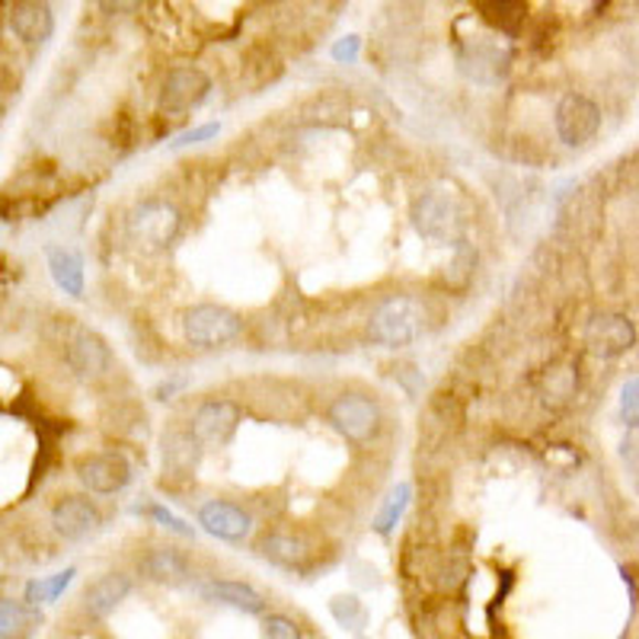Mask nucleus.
Instances as JSON below:
<instances>
[{"label":"nucleus","instance_id":"9","mask_svg":"<svg viewBox=\"0 0 639 639\" xmlns=\"http://www.w3.org/2000/svg\"><path fill=\"white\" fill-rule=\"evenodd\" d=\"M212 90V81L205 71L199 67H173L163 81V90H160V113L167 116H180L189 113L192 106H199Z\"/></svg>","mask_w":639,"mask_h":639},{"label":"nucleus","instance_id":"2","mask_svg":"<svg viewBox=\"0 0 639 639\" xmlns=\"http://www.w3.org/2000/svg\"><path fill=\"white\" fill-rule=\"evenodd\" d=\"M413 224L416 231L435 241V244H460V231H464V212L457 202L455 192L448 189H432L423 192L413 202Z\"/></svg>","mask_w":639,"mask_h":639},{"label":"nucleus","instance_id":"18","mask_svg":"<svg viewBox=\"0 0 639 639\" xmlns=\"http://www.w3.org/2000/svg\"><path fill=\"white\" fill-rule=\"evenodd\" d=\"M49 273L55 278V285L71 298H84V263L74 249L64 246H49Z\"/></svg>","mask_w":639,"mask_h":639},{"label":"nucleus","instance_id":"16","mask_svg":"<svg viewBox=\"0 0 639 639\" xmlns=\"http://www.w3.org/2000/svg\"><path fill=\"white\" fill-rule=\"evenodd\" d=\"M128 592H131V578L125 576V573H106V576L96 578L93 585H87L84 610L90 617H96V620H103V617H109L113 610L123 605Z\"/></svg>","mask_w":639,"mask_h":639},{"label":"nucleus","instance_id":"30","mask_svg":"<svg viewBox=\"0 0 639 639\" xmlns=\"http://www.w3.org/2000/svg\"><path fill=\"white\" fill-rule=\"evenodd\" d=\"M221 131V125L209 123V125H199V128H192V131H183L177 141H173V148H189V145H202V141H209Z\"/></svg>","mask_w":639,"mask_h":639},{"label":"nucleus","instance_id":"21","mask_svg":"<svg viewBox=\"0 0 639 639\" xmlns=\"http://www.w3.org/2000/svg\"><path fill=\"white\" fill-rule=\"evenodd\" d=\"M477 10L489 30L499 35H518L528 20V3H518V0H480Z\"/></svg>","mask_w":639,"mask_h":639},{"label":"nucleus","instance_id":"24","mask_svg":"<svg viewBox=\"0 0 639 639\" xmlns=\"http://www.w3.org/2000/svg\"><path fill=\"white\" fill-rule=\"evenodd\" d=\"M409 496H413V489H409V483H400V487L387 496V502H384V509L377 512V518H374V531L377 534H391L396 528V521L403 518V512H406V505H409Z\"/></svg>","mask_w":639,"mask_h":639},{"label":"nucleus","instance_id":"26","mask_svg":"<svg viewBox=\"0 0 639 639\" xmlns=\"http://www.w3.org/2000/svg\"><path fill=\"white\" fill-rule=\"evenodd\" d=\"M26 624H30L26 608L20 601H13V598H3V605H0V637L17 639L26 630Z\"/></svg>","mask_w":639,"mask_h":639},{"label":"nucleus","instance_id":"22","mask_svg":"<svg viewBox=\"0 0 639 639\" xmlns=\"http://www.w3.org/2000/svg\"><path fill=\"white\" fill-rule=\"evenodd\" d=\"M163 464L170 473H189L199 464V441L192 432H170L163 438Z\"/></svg>","mask_w":639,"mask_h":639},{"label":"nucleus","instance_id":"17","mask_svg":"<svg viewBox=\"0 0 639 639\" xmlns=\"http://www.w3.org/2000/svg\"><path fill=\"white\" fill-rule=\"evenodd\" d=\"M138 569L148 582H157V585H180L189 576V560L180 550L153 547L138 560Z\"/></svg>","mask_w":639,"mask_h":639},{"label":"nucleus","instance_id":"6","mask_svg":"<svg viewBox=\"0 0 639 639\" xmlns=\"http://www.w3.org/2000/svg\"><path fill=\"white\" fill-rule=\"evenodd\" d=\"M327 423L349 441L365 445L381 428V409L365 394H339L327 409Z\"/></svg>","mask_w":639,"mask_h":639},{"label":"nucleus","instance_id":"29","mask_svg":"<svg viewBox=\"0 0 639 639\" xmlns=\"http://www.w3.org/2000/svg\"><path fill=\"white\" fill-rule=\"evenodd\" d=\"M148 515L157 521V524H163L167 531H173V534H180V537H192V528L185 524L183 518H177L170 509H163V505H151L148 509Z\"/></svg>","mask_w":639,"mask_h":639},{"label":"nucleus","instance_id":"7","mask_svg":"<svg viewBox=\"0 0 639 639\" xmlns=\"http://www.w3.org/2000/svg\"><path fill=\"white\" fill-rule=\"evenodd\" d=\"M553 125H556V135L566 148H582L588 145L598 128H601V109L595 106V99L582 96V93H566L560 103H556V113H553Z\"/></svg>","mask_w":639,"mask_h":639},{"label":"nucleus","instance_id":"3","mask_svg":"<svg viewBox=\"0 0 639 639\" xmlns=\"http://www.w3.org/2000/svg\"><path fill=\"white\" fill-rule=\"evenodd\" d=\"M457 62L467 77H473L480 84H496L505 77L512 52L499 39V32H483V35H470V39L457 42Z\"/></svg>","mask_w":639,"mask_h":639},{"label":"nucleus","instance_id":"23","mask_svg":"<svg viewBox=\"0 0 639 639\" xmlns=\"http://www.w3.org/2000/svg\"><path fill=\"white\" fill-rule=\"evenodd\" d=\"M77 576V569H64L58 576L52 578H39V582H30L26 585V605H49V601H58V595H62L64 588L74 582Z\"/></svg>","mask_w":639,"mask_h":639},{"label":"nucleus","instance_id":"15","mask_svg":"<svg viewBox=\"0 0 639 639\" xmlns=\"http://www.w3.org/2000/svg\"><path fill=\"white\" fill-rule=\"evenodd\" d=\"M10 30L17 39H23L26 45H39L45 39H52L55 32V17L49 3H35V0H20L10 7Z\"/></svg>","mask_w":639,"mask_h":639},{"label":"nucleus","instance_id":"19","mask_svg":"<svg viewBox=\"0 0 639 639\" xmlns=\"http://www.w3.org/2000/svg\"><path fill=\"white\" fill-rule=\"evenodd\" d=\"M202 595L209 601H221V605H231V608L244 610V614H263L266 610V601L256 588H249L244 582H231V578H217V582H209L202 588Z\"/></svg>","mask_w":639,"mask_h":639},{"label":"nucleus","instance_id":"13","mask_svg":"<svg viewBox=\"0 0 639 639\" xmlns=\"http://www.w3.org/2000/svg\"><path fill=\"white\" fill-rule=\"evenodd\" d=\"M67 365L74 368L77 377L84 381H96L113 368V352L109 345L90 330H77L67 342Z\"/></svg>","mask_w":639,"mask_h":639},{"label":"nucleus","instance_id":"10","mask_svg":"<svg viewBox=\"0 0 639 639\" xmlns=\"http://www.w3.org/2000/svg\"><path fill=\"white\" fill-rule=\"evenodd\" d=\"M633 342H637V327L624 313H598L585 330V345L598 359H617L630 352Z\"/></svg>","mask_w":639,"mask_h":639},{"label":"nucleus","instance_id":"20","mask_svg":"<svg viewBox=\"0 0 639 639\" xmlns=\"http://www.w3.org/2000/svg\"><path fill=\"white\" fill-rule=\"evenodd\" d=\"M259 553L275 563V566H285V569H301L310 556V550L301 537L295 534H285V531H273L259 541Z\"/></svg>","mask_w":639,"mask_h":639},{"label":"nucleus","instance_id":"28","mask_svg":"<svg viewBox=\"0 0 639 639\" xmlns=\"http://www.w3.org/2000/svg\"><path fill=\"white\" fill-rule=\"evenodd\" d=\"M620 416L627 426H639V377L627 381V387L620 394Z\"/></svg>","mask_w":639,"mask_h":639},{"label":"nucleus","instance_id":"11","mask_svg":"<svg viewBox=\"0 0 639 639\" xmlns=\"http://www.w3.org/2000/svg\"><path fill=\"white\" fill-rule=\"evenodd\" d=\"M103 515L84 496H64L62 502H55L52 509V528L62 534L64 541H84L99 531Z\"/></svg>","mask_w":639,"mask_h":639},{"label":"nucleus","instance_id":"12","mask_svg":"<svg viewBox=\"0 0 639 639\" xmlns=\"http://www.w3.org/2000/svg\"><path fill=\"white\" fill-rule=\"evenodd\" d=\"M77 477L81 483L99 492V496H113V492H123L131 480V467L125 464V457L119 455H93L84 457L77 464Z\"/></svg>","mask_w":639,"mask_h":639},{"label":"nucleus","instance_id":"4","mask_svg":"<svg viewBox=\"0 0 639 639\" xmlns=\"http://www.w3.org/2000/svg\"><path fill=\"white\" fill-rule=\"evenodd\" d=\"M180 224H183V217L177 212V205L167 199H148L141 205H135L128 214V234L145 249H163V246L173 244L180 234Z\"/></svg>","mask_w":639,"mask_h":639},{"label":"nucleus","instance_id":"14","mask_svg":"<svg viewBox=\"0 0 639 639\" xmlns=\"http://www.w3.org/2000/svg\"><path fill=\"white\" fill-rule=\"evenodd\" d=\"M199 524L217 537V541H231V544H241L246 534H249V515H246L241 505L234 502H224V499H212L199 509Z\"/></svg>","mask_w":639,"mask_h":639},{"label":"nucleus","instance_id":"25","mask_svg":"<svg viewBox=\"0 0 639 639\" xmlns=\"http://www.w3.org/2000/svg\"><path fill=\"white\" fill-rule=\"evenodd\" d=\"M330 614H333L339 627H349V630H362L368 620L365 605H362L355 595H339V598H333V601H330Z\"/></svg>","mask_w":639,"mask_h":639},{"label":"nucleus","instance_id":"5","mask_svg":"<svg viewBox=\"0 0 639 639\" xmlns=\"http://www.w3.org/2000/svg\"><path fill=\"white\" fill-rule=\"evenodd\" d=\"M244 330V320L221 305H195L183 313V333L192 345L199 349H214L224 345Z\"/></svg>","mask_w":639,"mask_h":639},{"label":"nucleus","instance_id":"31","mask_svg":"<svg viewBox=\"0 0 639 639\" xmlns=\"http://www.w3.org/2000/svg\"><path fill=\"white\" fill-rule=\"evenodd\" d=\"M359 49H362L359 35H345V39H339L333 45V58L339 64H352L359 58Z\"/></svg>","mask_w":639,"mask_h":639},{"label":"nucleus","instance_id":"1","mask_svg":"<svg viewBox=\"0 0 639 639\" xmlns=\"http://www.w3.org/2000/svg\"><path fill=\"white\" fill-rule=\"evenodd\" d=\"M426 330V307L413 295H391L371 310L368 320V336L377 345L387 349H403L413 345Z\"/></svg>","mask_w":639,"mask_h":639},{"label":"nucleus","instance_id":"8","mask_svg":"<svg viewBox=\"0 0 639 639\" xmlns=\"http://www.w3.org/2000/svg\"><path fill=\"white\" fill-rule=\"evenodd\" d=\"M237 426H241V406L231 400H205L189 419V432L195 435L199 445H227Z\"/></svg>","mask_w":639,"mask_h":639},{"label":"nucleus","instance_id":"27","mask_svg":"<svg viewBox=\"0 0 639 639\" xmlns=\"http://www.w3.org/2000/svg\"><path fill=\"white\" fill-rule=\"evenodd\" d=\"M263 639H301V630L291 617L285 614H269L263 620Z\"/></svg>","mask_w":639,"mask_h":639}]
</instances>
